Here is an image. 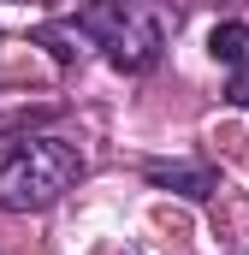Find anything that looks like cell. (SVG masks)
Listing matches in <instances>:
<instances>
[{
    "instance_id": "obj_5",
    "label": "cell",
    "mask_w": 249,
    "mask_h": 255,
    "mask_svg": "<svg viewBox=\"0 0 249 255\" xmlns=\"http://www.w3.org/2000/svg\"><path fill=\"white\" fill-rule=\"evenodd\" d=\"M226 101H232V107H249V60L232 71V83H226Z\"/></svg>"
},
{
    "instance_id": "obj_2",
    "label": "cell",
    "mask_w": 249,
    "mask_h": 255,
    "mask_svg": "<svg viewBox=\"0 0 249 255\" xmlns=\"http://www.w3.org/2000/svg\"><path fill=\"white\" fill-rule=\"evenodd\" d=\"M77 24L89 30L95 48H107V60L119 71H154L166 54V12L154 0H83Z\"/></svg>"
},
{
    "instance_id": "obj_4",
    "label": "cell",
    "mask_w": 249,
    "mask_h": 255,
    "mask_svg": "<svg viewBox=\"0 0 249 255\" xmlns=\"http://www.w3.org/2000/svg\"><path fill=\"white\" fill-rule=\"evenodd\" d=\"M208 54L226 65V71H238L249 60V24H214L208 30Z\"/></svg>"
},
{
    "instance_id": "obj_3",
    "label": "cell",
    "mask_w": 249,
    "mask_h": 255,
    "mask_svg": "<svg viewBox=\"0 0 249 255\" xmlns=\"http://www.w3.org/2000/svg\"><path fill=\"white\" fill-rule=\"evenodd\" d=\"M142 172H148V184H160V190H172V196H190V202H208V196L220 190L214 166H202V160H148Z\"/></svg>"
},
{
    "instance_id": "obj_1",
    "label": "cell",
    "mask_w": 249,
    "mask_h": 255,
    "mask_svg": "<svg viewBox=\"0 0 249 255\" xmlns=\"http://www.w3.org/2000/svg\"><path fill=\"white\" fill-rule=\"evenodd\" d=\"M83 178V154L65 136H24L0 160V208L12 214H42Z\"/></svg>"
}]
</instances>
